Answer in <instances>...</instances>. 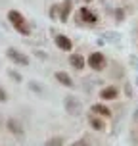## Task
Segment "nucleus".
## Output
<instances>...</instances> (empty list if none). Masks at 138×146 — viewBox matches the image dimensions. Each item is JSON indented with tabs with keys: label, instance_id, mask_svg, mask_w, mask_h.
<instances>
[{
	"label": "nucleus",
	"instance_id": "1",
	"mask_svg": "<svg viewBox=\"0 0 138 146\" xmlns=\"http://www.w3.org/2000/svg\"><path fill=\"white\" fill-rule=\"evenodd\" d=\"M6 56L12 60L14 64H17V66H29V58H27L25 54H21L19 50H15V48H8Z\"/></svg>",
	"mask_w": 138,
	"mask_h": 146
},
{
	"label": "nucleus",
	"instance_id": "2",
	"mask_svg": "<svg viewBox=\"0 0 138 146\" xmlns=\"http://www.w3.org/2000/svg\"><path fill=\"white\" fill-rule=\"evenodd\" d=\"M86 64L92 67V69L100 71V69H104V66H106V58H104V54H100V52H94V54H90V56H88Z\"/></svg>",
	"mask_w": 138,
	"mask_h": 146
},
{
	"label": "nucleus",
	"instance_id": "3",
	"mask_svg": "<svg viewBox=\"0 0 138 146\" xmlns=\"http://www.w3.org/2000/svg\"><path fill=\"white\" fill-rule=\"evenodd\" d=\"M63 104H65V110L71 113V115H79L81 111H83V106H81V102L75 98V96H67Z\"/></svg>",
	"mask_w": 138,
	"mask_h": 146
},
{
	"label": "nucleus",
	"instance_id": "4",
	"mask_svg": "<svg viewBox=\"0 0 138 146\" xmlns=\"http://www.w3.org/2000/svg\"><path fill=\"white\" fill-rule=\"evenodd\" d=\"M8 19L14 23L15 29H21V27H25V19H23V15L19 14V12H15V10H10V12H8Z\"/></svg>",
	"mask_w": 138,
	"mask_h": 146
},
{
	"label": "nucleus",
	"instance_id": "5",
	"mask_svg": "<svg viewBox=\"0 0 138 146\" xmlns=\"http://www.w3.org/2000/svg\"><path fill=\"white\" fill-rule=\"evenodd\" d=\"M54 40H56V44H58V48H59V50L69 52V50L73 48L71 40H69V38H67L65 35H56V38H54Z\"/></svg>",
	"mask_w": 138,
	"mask_h": 146
},
{
	"label": "nucleus",
	"instance_id": "6",
	"mask_svg": "<svg viewBox=\"0 0 138 146\" xmlns=\"http://www.w3.org/2000/svg\"><path fill=\"white\" fill-rule=\"evenodd\" d=\"M8 131H12L15 137H23V127L17 119H8Z\"/></svg>",
	"mask_w": 138,
	"mask_h": 146
},
{
	"label": "nucleus",
	"instance_id": "7",
	"mask_svg": "<svg viewBox=\"0 0 138 146\" xmlns=\"http://www.w3.org/2000/svg\"><path fill=\"white\" fill-rule=\"evenodd\" d=\"M79 17L83 21H88V23H94L96 21V14H92L88 8H81L79 10Z\"/></svg>",
	"mask_w": 138,
	"mask_h": 146
},
{
	"label": "nucleus",
	"instance_id": "8",
	"mask_svg": "<svg viewBox=\"0 0 138 146\" xmlns=\"http://www.w3.org/2000/svg\"><path fill=\"white\" fill-rule=\"evenodd\" d=\"M69 62H71V66L75 69H83L85 67V58L81 56V54H71L69 56Z\"/></svg>",
	"mask_w": 138,
	"mask_h": 146
},
{
	"label": "nucleus",
	"instance_id": "9",
	"mask_svg": "<svg viewBox=\"0 0 138 146\" xmlns=\"http://www.w3.org/2000/svg\"><path fill=\"white\" fill-rule=\"evenodd\" d=\"M100 96H102L104 100H113V98H117V88L115 87H106V88H102Z\"/></svg>",
	"mask_w": 138,
	"mask_h": 146
},
{
	"label": "nucleus",
	"instance_id": "10",
	"mask_svg": "<svg viewBox=\"0 0 138 146\" xmlns=\"http://www.w3.org/2000/svg\"><path fill=\"white\" fill-rule=\"evenodd\" d=\"M56 79H58L61 85H65V87H73V79L67 75L65 71H58L56 73Z\"/></svg>",
	"mask_w": 138,
	"mask_h": 146
},
{
	"label": "nucleus",
	"instance_id": "11",
	"mask_svg": "<svg viewBox=\"0 0 138 146\" xmlns=\"http://www.w3.org/2000/svg\"><path fill=\"white\" fill-rule=\"evenodd\" d=\"M71 8H73L71 0H65V2L61 4V15H59L61 21H67V15H69V12H71Z\"/></svg>",
	"mask_w": 138,
	"mask_h": 146
},
{
	"label": "nucleus",
	"instance_id": "12",
	"mask_svg": "<svg viewBox=\"0 0 138 146\" xmlns=\"http://www.w3.org/2000/svg\"><path fill=\"white\" fill-rule=\"evenodd\" d=\"M92 111H94V113H100V115H109V113H111V111H109L106 106H102V104H94V106H92Z\"/></svg>",
	"mask_w": 138,
	"mask_h": 146
},
{
	"label": "nucleus",
	"instance_id": "13",
	"mask_svg": "<svg viewBox=\"0 0 138 146\" xmlns=\"http://www.w3.org/2000/svg\"><path fill=\"white\" fill-rule=\"evenodd\" d=\"M90 125L94 127L96 131H102V129H104V123L100 121V119H90Z\"/></svg>",
	"mask_w": 138,
	"mask_h": 146
},
{
	"label": "nucleus",
	"instance_id": "14",
	"mask_svg": "<svg viewBox=\"0 0 138 146\" xmlns=\"http://www.w3.org/2000/svg\"><path fill=\"white\" fill-rule=\"evenodd\" d=\"M8 100V94H6V90H4V88L0 87V102H6Z\"/></svg>",
	"mask_w": 138,
	"mask_h": 146
},
{
	"label": "nucleus",
	"instance_id": "15",
	"mask_svg": "<svg viewBox=\"0 0 138 146\" xmlns=\"http://www.w3.org/2000/svg\"><path fill=\"white\" fill-rule=\"evenodd\" d=\"M59 144H61V139H52L48 142V146H59Z\"/></svg>",
	"mask_w": 138,
	"mask_h": 146
},
{
	"label": "nucleus",
	"instance_id": "16",
	"mask_svg": "<svg viewBox=\"0 0 138 146\" xmlns=\"http://www.w3.org/2000/svg\"><path fill=\"white\" fill-rule=\"evenodd\" d=\"M8 73H10V75H12V77H14L15 81H21V77H19V75H17L15 71H8Z\"/></svg>",
	"mask_w": 138,
	"mask_h": 146
},
{
	"label": "nucleus",
	"instance_id": "17",
	"mask_svg": "<svg viewBox=\"0 0 138 146\" xmlns=\"http://www.w3.org/2000/svg\"><path fill=\"white\" fill-rule=\"evenodd\" d=\"M71 146H86V144H85V142H83V140H79V142H73Z\"/></svg>",
	"mask_w": 138,
	"mask_h": 146
},
{
	"label": "nucleus",
	"instance_id": "18",
	"mask_svg": "<svg viewBox=\"0 0 138 146\" xmlns=\"http://www.w3.org/2000/svg\"><path fill=\"white\" fill-rule=\"evenodd\" d=\"M85 2H86V4H88V2H90V0H85Z\"/></svg>",
	"mask_w": 138,
	"mask_h": 146
},
{
	"label": "nucleus",
	"instance_id": "19",
	"mask_svg": "<svg viewBox=\"0 0 138 146\" xmlns=\"http://www.w3.org/2000/svg\"><path fill=\"white\" fill-rule=\"evenodd\" d=\"M136 115H138V111H136Z\"/></svg>",
	"mask_w": 138,
	"mask_h": 146
}]
</instances>
